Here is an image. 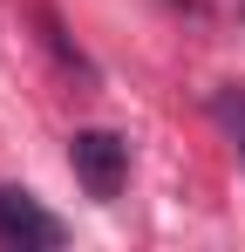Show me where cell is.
I'll list each match as a JSON object with an SVG mask.
<instances>
[{
  "label": "cell",
  "mask_w": 245,
  "mask_h": 252,
  "mask_svg": "<svg viewBox=\"0 0 245 252\" xmlns=\"http://www.w3.org/2000/svg\"><path fill=\"white\" fill-rule=\"evenodd\" d=\"M68 164H75L82 191L109 205L122 191V177H129V143H122L116 129H75V136H68Z\"/></svg>",
  "instance_id": "6da1fadb"
},
{
  "label": "cell",
  "mask_w": 245,
  "mask_h": 252,
  "mask_svg": "<svg viewBox=\"0 0 245 252\" xmlns=\"http://www.w3.org/2000/svg\"><path fill=\"white\" fill-rule=\"evenodd\" d=\"M0 246L55 252V246H68V225L41 205V198H28V191H0Z\"/></svg>",
  "instance_id": "7a4b0ae2"
},
{
  "label": "cell",
  "mask_w": 245,
  "mask_h": 252,
  "mask_svg": "<svg viewBox=\"0 0 245 252\" xmlns=\"http://www.w3.org/2000/svg\"><path fill=\"white\" fill-rule=\"evenodd\" d=\"M218 116L232 123V136H239V157H245V95H232V89H225V95H218Z\"/></svg>",
  "instance_id": "3957f363"
}]
</instances>
